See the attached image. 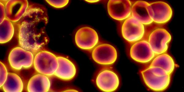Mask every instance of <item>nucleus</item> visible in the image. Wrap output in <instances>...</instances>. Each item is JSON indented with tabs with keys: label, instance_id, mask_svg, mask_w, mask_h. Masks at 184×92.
I'll list each match as a JSON object with an SVG mask.
<instances>
[{
	"label": "nucleus",
	"instance_id": "nucleus-1",
	"mask_svg": "<svg viewBox=\"0 0 184 92\" xmlns=\"http://www.w3.org/2000/svg\"><path fill=\"white\" fill-rule=\"evenodd\" d=\"M19 21L20 46L34 53L38 52L49 41L46 31L48 17L45 9L38 5H30Z\"/></svg>",
	"mask_w": 184,
	"mask_h": 92
},
{
	"label": "nucleus",
	"instance_id": "nucleus-2",
	"mask_svg": "<svg viewBox=\"0 0 184 92\" xmlns=\"http://www.w3.org/2000/svg\"><path fill=\"white\" fill-rule=\"evenodd\" d=\"M141 73L145 84L153 91L165 90L169 85L170 75L160 67H149L141 71Z\"/></svg>",
	"mask_w": 184,
	"mask_h": 92
},
{
	"label": "nucleus",
	"instance_id": "nucleus-3",
	"mask_svg": "<svg viewBox=\"0 0 184 92\" xmlns=\"http://www.w3.org/2000/svg\"><path fill=\"white\" fill-rule=\"evenodd\" d=\"M33 64L37 72L48 76H51L54 75L57 68V57L49 51H39L34 57Z\"/></svg>",
	"mask_w": 184,
	"mask_h": 92
},
{
	"label": "nucleus",
	"instance_id": "nucleus-4",
	"mask_svg": "<svg viewBox=\"0 0 184 92\" xmlns=\"http://www.w3.org/2000/svg\"><path fill=\"white\" fill-rule=\"evenodd\" d=\"M145 31L144 25L132 17L125 20L121 28L123 37L127 42L132 43L142 40Z\"/></svg>",
	"mask_w": 184,
	"mask_h": 92
},
{
	"label": "nucleus",
	"instance_id": "nucleus-5",
	"mask_svg": "<svg viewBox=\"0 0 184 92\" xmlns=\"http://www.w3.org/2000/svg\"><path fill=\"white\" fill-rule=\"evenodd\" d=\"M33 53L21 47L13 48L8 56V61L11 67L19 71L30 67L33 63Z\"/></svg>",
	"mask_w": 184,
	"mask_h": 92
},
{
	"label": "nucleus",
	"instance_id": "nucleus-6",
	"mask_svg": "<svg viewBox=\"0 0 184 92\" xmlns=\"http://www.w3.org/2000/svg\"><path fill=\"white\" fill-rule=\"evenodd\" d=\"M171 40L170 33L163 28H158L152 31L149 34L148 42L155 55L166 53L168 44Z\"/></svg>",
	"mask_w": 184,
	"mask_h": 92
},
{
	"label": "nucleus",
	"instance_id": "nucleus-7",
	"mask_svg": "<svg viewBox=\"0 0 184 92\" xmlns=\"http://www.w3.org/2000/svg\"><path fill=\"white\" fill-rule=\"evenodd\" d=\"M148 14L153 22L158 24H164L171 19L173 12L170 6L162 1L150 3L147 7Z\"/></svg>",
	"mask_w": 184,
	"mask_h": 92
},
{
	"label": "nucleus",
	"instance_id": "nucleus-8",
	"mask_svg": "<svg viewBox=\"0 0 184 92\" xmlns=\"http://www.w3.org/2000/svg\"><path fill=\"white\" fill-rule=\"evenodd\" d=\"M91 55L95 62L103 65L113 64L117 58L116 48L111 45L107 43L97 45L93 49Z\"/></svg>",
	"mask_w": 184,
	"mask_h": 92
},
{
	"label": "nucleus",
	"instance_id": "nucleus-9",
	"mask_svg": "<svg viewBox=\"0 0 184 92\" xmlns=\"http://www.w3.org/2000/svg\"><path fill=\"white\" fill-rule=\"evenodd\" d=\"M75 41L80 48L85 50L93 49L98 44L99 37L94 29L88 26L82 27L76 32Z\"/></svg>",
	"mask_w": 184,
	"mask_h": 92
},
{
	"label": "nucleus",
	"instance_id": "nucleus-10",
	"mask_svg": "<svg viewBox=\"0 0 184 92\" xmlns=\"http://www.w3.org/2000/svg\"><path fill=\"white\" fill-rule=\"evenodd\" d=\"M131 58L137 62L149 63L155 56L148 41L141 40L133 43L130 51Z\"/></svg>",
	"mask_w": 184,
	"mask_h": 92
},
{
	"label": "nucleus",
	"instance_id": "nucleus-11",
	"mask_svg": "<svg viewBox=\"0 0 184 92\" xmlns=\"http://www.w3.org/2000/svg\"><path fill=\"white\" fill-rule=\"evenodd\" d=\"M117 75L112 70L105 69L98 74L96 79L97 86L101 90L106 92H113L116 90L119 85Z\"/></svg>",
	"mask_w": 184,
	"mask_h": 92
},
{
	"label": "nucleus",
	"instance_id": "nucleus-12",
	"mask_svg": "<svg viewBox=\"0 0 184 92\" xmlns=\"http://www.w3.org/2000/svg\"><path fill=\"white\" fill-rule=\"evenodd\" d=\"M132 6L129 0H110L107 3V11L112 18L121 21L130 17Z\"/></svg>",
	"mask_w": 184,
	"mask_h": 92
},
{
	"label": "nucleus",
	"instance_id": "nucleus-13",
	"mask_svg": "<svg viewBox=\"0 0 184 92\" xmlns=\"http://www.w3.org/2000/svg\"><path fill=\"white\" fill-rule=\"evenodd\" d=\"M29 7L27 0H10L5 5L6 18L11 22L19 21Z\"/></svg>",
	"mask_w": 184,
	"mask_h": 92
},
{
	"label": "nucleus",
	"instance_id": "nucleus-14",
	"mask_svg": "<svg viewBox=\"0 0 184 92\" xmlns=\"http://www.w3.org/2000/svg\"><path fill=\"white\" fill-rule=\"evenodd\" d=\"M58 66L54 75L65 81L73 79L76 73V67L73 63L64 57L58 56Z\"/></svg>",
	"mask_w": 184,
	"mask_h": 92
},
{
	"label": "nucleus",
	"instance_id": "nucleus-15",
	"mask_svg": "<svg viewBox=\"0 0 184 92\" xmlns=\"http://www.w3.org/2000/svg\"><path fill=\"white\" fill-rule=\"evenodd\" d=\"M149 4L148 2L137 1L132 6L131 17L139 21L144 25L151 24L153 21L150 17L147 7Z\"/></svg>",
	"mask_w": 184,
	"mask_h": 92
},
{
	"label": "nucleus",
	"instance_id": "nucleus-16",
	"mask_svg": "<svg viewBox=\"0 0 184 92\" xmlns=\"http://www.w3.org/2000/svg\"><path fill=\"white\" fill-rule=\"evenodd\" d=\"M50 86L51 82L48 76L39 73L34 75L30 79L27 90L29 92H48Z\"/></svg>",
	"mask_w": 184,
	"mask_h": 92
},
{
	"label": "nucleus",
	"instance_id": "nucleus-17",
	"mask_svg": "<svg viewBox=\"0 0 184 92\" xmlns=\"http://www.w3.org/2000/svg\"><path fill=\"white\" fill-rule=\"evenodd\" d=\"M175 64L173 58L165 53L157 55L152 60L149 67H157L164 70L171 75L173 72Z\"/></svg>",
	"mask_w": 184,
	"mask_h": 92
},
{
	"label": "nucleus",
	"instance_id": "nucleus-18",
	"mask_svg": "<svg viewBox=\"0 0 184 92\" xmlns=\"http://www.w3.org/2000/svg\"><path fill=\"white\" fill-rule=\"evenodd\" d=\"M1 88L5 92H21L24 85L19 76L14 73L8 72L6 79Z\"/></svg>",
	"mask_w": 184,
	"mask_h": 92
},
{
	"label": "nucleus",
	"instance_id": "nucleus-19",
	"mask_svg": "<svg viewBox=\"0 0 184 92\" xmlns=\"http://www.w3.org/2000/svg\"><path fill=\"white\" fill-rule=\"evenodd\" d=\"M0 24V43L5 44L13 37L14 28L11 21L6 18Z\"/></svg>",
	"mask_w": 184,
	"mask_h": 92
},
{
	"label": "nucleus",
	"instance_id": "nucleus-20",
	"mask_svg": "<svg viewBox=\"0 0 184 92\" xmlns=\"http://www.w3.org/2000/svg\"><path fill=\"white\" fill-rule=\"evenodd\" d=\"M0 86L2 87L7 78L8 72L5 65L0 62Z\"/></svg>",
	"mask_w": 184,
	"mask_h": 92
},
{
	"label": "nucleus",
	"instance_id": "nucleus-21",
	"mask_svg": "<svg viewBox=\"0 0 184 92\" xmlns=\"http://www.w3.org/2000/svg\"><path fill=\"white\" fill-rule=\"evenodd\" d=\"M46 1L52 6L57 8L64 7L69 2L68 0H46Z\"/></svg>",
	"mask_w": 184,
	"mask_h": 92
},
{
	"label": "nucleus",
	"instance_id": "nucleus-22",
	"mask_svg": "<svg viewBox=\"0 0 184 92\" xmlns=\"http://www.w3.org/2000/svg\"><path fill=\"white\" fill-rule=\"evenodd\" d=\"M0 23H1L6 18L5 5L1 2H0Z\"/></svg>",
	"mask_w": 184,
	"mask_h": 92
},
{
	"label": "nucleus",
	"instance_id": "nucleus-23",
	"mask_svg": "<svg viewBox=\"0 0 184 92\" xmlns=\"http://www.w3.org/2000/svg\"><path fill=\"white\" fill-rule=\"evenodd\" d=\"M86 2L90 3H94L96 2L99 1V0H85Z\"/></svg>",
	"mask_w": 184,
	"mask_h": 92
},
{
	"label": "nucleus",
	"instance_id": "nucleus-24",
	"mask_svg": "<svg viewBox=\"0 0 184 92\" xmlns=\"http://www.w3.org/2000/svg\"><path fill=\"white\" fill-rule=\"evenodd\" d=\"M75 91L77 92L78 91H77L76 90H72V89L68 90H66L65 91H64V92H75Z\"/></svg>",
	"mask_w": 184,
	"mask_h": 92
}]
</instances>
